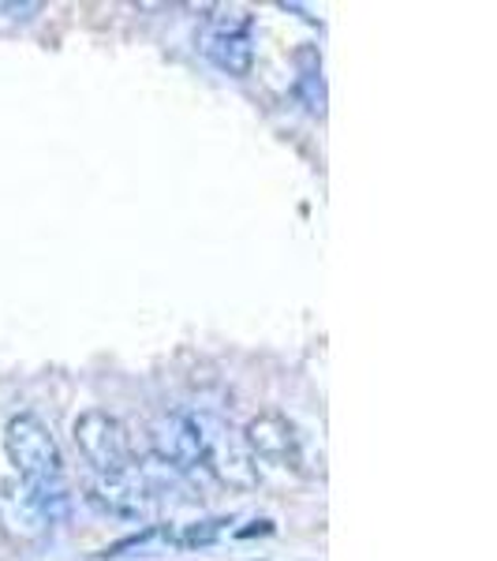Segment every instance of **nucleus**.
I'll list each match as a JSON object with an SVG mask.
<instances>
[{
	"label": "nucleus",
	"instance_id": "obj_5",
	"mask_svg": "<svg viewBox=\"0 0 497 561\" xmlns=\"http://www.w3.org/2000/svg\"><path fill=\"white\" fill-rule=\"evenodd\" d=\"M198 49L229 76H247L255 65V42H251V20L240 12H217L206 15L198 31Z\"/></svg>",
	"mask_w": 497,
	"mask_h": 561
},
{
	"label": "nucleus",
	"instance_id": "obj_2",
	"mask_svg": "<svg viewBox=\"0 0 497 561\" xmlns=\"http://www.w3.org/2000/svg\"><path fill=\"white\" fill-rule=\"evenodd\" d=\"M65 510L68 497H45L20 479L0 483V528L20 542H42L53 531V524L65 517Z\"/></svg>",
	"mask_w": 497,
	"mask_h": 561
},
{
	"label": "nucleus",
	"instance_id": "obj_8",
	"mask_svg": "<svg viewBox=\"0 0 497 561\" xmlns=\"http://www.w3.org/2000/svg\"><path fill=\"white\" fill-rule=\"evenodd\" d=\"M224 524H229V520H203V524H192V528H187V536L180 539V542H187V547H203V542L217 539V531H221Z\"/></svg>",
	"mask_w": 497,
	"mask_h": 561
},
{
	"label": "nucleus",
	"instance_id": "obj_7",
	"mask_svg": "<svg viewBox=\"0 0 497 561\" xmlns=\"http://www.w3.org/2000/svg\"><path fill=\"white\" fill-rule=\"evenodd\" d=\"M243 442H247L251 457L255 460H266V465H277V468H300L303 460V442H300V431L277 412H262L255 420L247 423L243 431Z\"/></svg>",
	"mask_w": 497,
	"mask_h": 561
},
{
	"label": "nucleus",
	"instance_id": "obj_4",
	"mask_svg": "<svg viewBox=\"0 0 497 561\" xmlns=\"http://www.w3.org/2000/svg\"><path fill=\"white\" fill-rule=\"evenodd\" d=\"M76 446L79 454L90 468H94L97 476H113V472H124V468H131V442H128V431H124V423L116 420V415L108 412H83L76 420Z\"/></svg>",
	"mask_w": 497,
	"mask_h": 561
},
{
	"label": "nucleus",
	"instance_id": "obj_1",
	"mask_svg": "<svg viewBox=\"0 0 497 561\" xmlns=\"http://www.w3.org/2000/svg\"><path fill=\"white\" fill-rule=\"evenodd\" d=\"M4 449L8 460L20 472V483L45 497H68L65 486V457H60L57 438L38 415H15L4 431Z\"/></svg>",
	"mask_w": 497,
	"mask_h": 561
},
{
	"label": "nucleus",
	"instance_id": "obj_6",
	"mask_svg": "<svg viewBox=\"0 0 497 561\" xmlns=\"http://www.w3.org/2000/svg\"><path fill=\"white\" fill-rule=\"evenodd\" d=\"M90 502L102 505L113 517L139 520V517H150V510H153V483L139 465H131V468H124V472L97 476L94 486H90Z\"/></svg>",
	"mask_w": 497,
	"mask_h": 561
},
{
	"label": "nucleus",
	"instance_id": "obj_3",
	"mask_svg": "<svg viewBox=\"0 0 497 561\" xmlns=\"http://www.w3.org/2000/svg\"><path fill=\"white\" fill-rule=\"evenodd\" d=\"M198 434H203V468H210L217 483L232 486V491H255L258 460L251 457L243 434L210 415H198Z\"/></svg>",
	"mask_w": 497,
	"mask_h": 561
}]
</instances>
